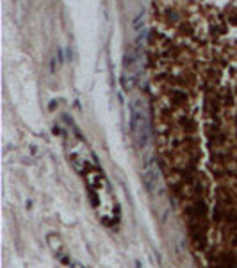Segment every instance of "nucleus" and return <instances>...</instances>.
Segmentation results:
<instances>
[{"label": "nucleus", "mask_w": 237, "mask_h": 268, "mask_svg": "<svg viewBox=\"0 0 237 268\" xmlns=\"http://www.w3.org/2000/svg\"><path fill=\"white\" fill-rule=\"evenodd\" d=\"M128 107H130V132L139 147H146L150 140V124L146 111L139 100H132Z\"/></svg>", "instance_id": "f257e3e1"}, {"label": "nucleus", "mask_w": 237, "mask_h": 268, "mask_svg": "<svg viewBox=\"0 0 237 268\" xmlns=\"http://www.w3.org/2000/svg\"><path fill=\"white\" fill-rule=\"evenodd\" d=\"M143 182H144V188L148 190L150 195L153 197H162L164 195V182H162V177H161V172L155 165L153 157L144 163V168H143Z\"/></svg>", "instance_id": "f03ea898"}]
</instances>
